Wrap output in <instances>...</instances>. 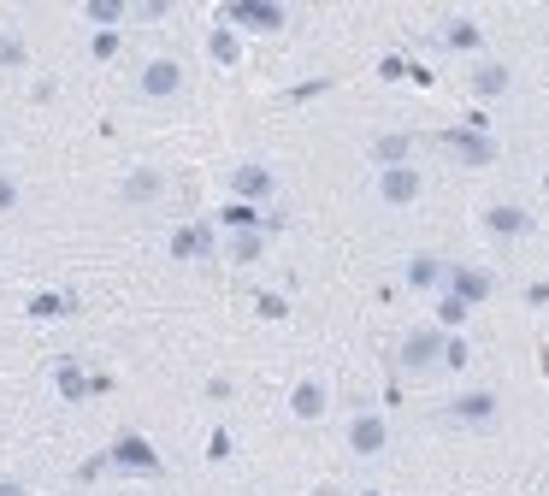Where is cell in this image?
Wrapping results in <instances>:
<instances>
[{
  "instance_id": "obj_8",
  "label": "cell",
  "mask_w": 549,
  "mask_h": 496,
  "mask_svg": "<svg viewBox=\"0 0 549 496\" xmlns=\"http://www.w3.org/2000/svg\"><path fill=\"white\" fill-rule=\"evenodd\" d=\"M396 361H402V372H437V361H443V331H437V325H420V331H408Z\"/></svg>"
},
{
  "instance_id": "obj_25",
  "label": "cell",
  "mask_w": 549,
  "mask_h": 496,
  "mask_svg": "<svg viewBox=\"0 0 549 496\" xmlns=\"http://www.w3.org/2000/svg\"><path fill=\"white\" fill-rule=\"evenodd\" d=\"M207 60L213 65H243V42H237L231 30H213V36H207Z\"/></svg>"
},
{
  "instance_id": "obj_3",
  "label": "cell",
  "mask_w": 549,
  "mask_h": 496,
  "mask_svg": "<svg viewBox=\"0 0 549 496\" xmlns=\"http://www.w3.org/2000/svg\"><path fill=\"white\" fill-rule=\"evenodd\" d=\"M343 449L355 455V461H378L384 449H390V426H384V414H355L349 426H343Z\"/></svg>"
},
{
  "instance_id": "obj_4",
  "label": "cell",
  "mask_w": 549,
  "mask_h": 496,
  "mask_svg": "<svg viewBox=\"0 0 549 496\" xmlns=\"http://www.w3.org/2000/svg\"><path fill=\"white\" fill-rule=\"evenodd\" d=\"M479 225H485L496 243H520V237H532V231H538L532 207H520V201H490L485 213H479Z\"/></svg>"
},
{
  "instance_id": "obj_24",
  "label": "cell",
  "mask_w": 549,
  "mask_h": 496,
  "mask_svg": "<svg viewBox=\"0 0 549 496\" xmlns=\"http://www.w3.org/2000/svg\"><path fill=\"white\" fill-rule=\"evenodd\" d=\"M266 254V231H231V266H254Z\"/></svg>"
},
{
  "instance_id": "obj_27",
  "label": "cell",
  "mask_w": 549,
  "mask_h": 496,
  "mask_svg": "<svg viewBox=\"0 0 549 496\" xmlns=\"http://www.w3.org/2000/svg\"><path fill=\"white\" fill-rule=\"evenodd\" d=\"M18 201H24L18 178H12V172H0V219H6V213H18Z\"/></svg>"
},
{
  "instance_id": "obj_33",
  "label": "cell",
  "mask_w": 549,
  "mask_h": 496,
  "mask_svg": "<svg viewBox=\"0 0 549 496\" xmlns=\"http://www.w3.org/2000/svg\"><path fill=\"white\" fill-rule=\"evenodd\" d=\"M0 142H6V130H0Z\"/></svg>"
},
{
  "instance_id": "obj_17",
  "label": "cell",
  "mask_w": 549,
  "mask_h": 496,
  "mask_svg": "<svg viewBox=\"0 0 549 496\" xmlns=\"http://www.w3.org/2000/svg\"><path fill=\"white\" fill-rule=\"evenodd\" d=\"M54 390H60V402H89V372L77 367L71 355L54 361Z\"/></svg>"
},
{
  "instance_id": "obj_12",
  "label": "cell",
  "mask_w": 549,
  "mask_h": 496,
  "mask_svg": "<svg viewBox=\"0 0 549 496\" xmlns=\"http://www.w3.org/2000/svg\"><path fill=\"white\" fill-rule=\"evenodd\" d=\"M172 260L178 266H189V260H201V266H213V225L201 219V225H183V231H172Z\"/></svg>"
},
{
  "instance_id": "obj_5",
  "label": "cell",
  "mask_w": 549,
  "mask_h": 496,
  "mask_svg": "<svg viewBox=\"0 0 549 496\" xmlns=\"http://www.w3.org/2000/svg\"><path fill=\"white\" fill-rule=\"evenodd\" d=\"M136 95H142V101H178L183 95V65L166 60V54L148 60L142 71H136Z\"/></svg>"
},
{
  "instance_id": "obj_15",
  "label": "cell",
  "mask_w": 549,
  "mask_h": 496,
  "mask_svg": "<svg viewBox=\"0 0 549 496\" xmlns=\"http://www.w3.org/2000/svg\"><path fill=\"white\" fill-rule=\"evenodd\" d=\"M219 24H225V30H231V24H248V30H284L290 12H284V6H225Z\"/></svg>"
},
{
  "instance_id": "obj_26",
  "label": "cell",
  "mask_w": 549,
  "mask_h": 496,
  "mask_svg": "<svg viewBox=\"0 0 549 496\" xmlns=\"http://www.w3.org/2000/svg\"><path fill=\"white\" fill-rule=\"evenodd\" d=\"M467 302H461V296H449V290H437V331H461V325H467Z\"/></svg>"
},
{
  "instance_id": "obj_32",
  "label": "cell",
  "mask_w": 549,
  "mask_h": 496,
  "mask_svg": "<svg viewBox=\"0 0 549 496\" xmlns=\"http://www.w3.org/2000/svg\"><path fill=\"white\" fill-rule=\"evenodd\" d=\"M361 496H378V491H361Z\"/></svg>"
},
{
  "instance_id": "obj_29",
  "label": "cell",
  "mask_w": 549,
  "mask_h": 496,
  "mask_svg": "<svg viewBox=\"0 0 549 496\" xmlns=\"http://www.w3.org/2000/svg\"><path fill=\"white\" fill-rule=\"evenodd\" d=\"M225 455H231V432L219 426V432L207 437V461H225Z\"/></svg>"
},
{
  "instance_id": "obj_11",
  "label": "cell",
  "mask_w": 549,
  "mask_h": 496,
  "mask_svg": "<svg viewBox=\"0 0 549 496\" xmlns=\"http://www.w3.org/2000/svg\"><path fill=\"white\" fill-rule=\"evenodd\" d=\"M266 195H278V172L266 166V160H243L237 172H231V201H266Z\"/></svg>"
},
{
  "instance_id": "obj_34",
  "label": "cell",
  "mask_w": 549,
  "mask_h": 496,
  "mask_svg": "<svg viewBox=\"0 0 549 496\" xmlns=\"http://www.w3.org/2000/svg\"><path fill=\"white\" fill-rule=\"evenodd\" d=\"M544 189H549V178H544Z\"/></svg>"
},
{
  "instance_id": "obj_1",
  "label": "cell",
  "mask_w": 549,
  "mask_h": 496,
  "mask_svg": "<svg viewBox=\"0 0 549 496\" xmlns=\"http://www.w3.org/2000/svg\"><path fill=\"white\" fill-rule=\"evenodd\" d=\"M426 195V172L414 166V160H402V166H384V172H372V201L378 207H414Z\"/></svg>"
},
{
  "instance_id": "obj_21",
  "label": "cell",
  "mask_w": 549,
  "mask_h": 496,
  "mask_svg": "<svg viewBox=\"0 0 549 496\" xmlns=\"http://www.w3.org/2000/svg\"><path fill=\"white\" fill-rule=\"evenodd\" d=\"M124 18H130L124 0H83V24H95V30H119Z\"/></svg>"
},
{
  "instance_id": "obj_31",
  "label": "cell",
  "mask_w": 549,
  "mask_h": 496,
  "mask_svg": "<svg viewBox=\"0 0 549 496\" xmlns=\"http://www.w3.org/2000/svg\"><path fill=\"white\" fill-rule=\"evenodd\" d=\"M0 496H30V491H24L18 479H0Z\"/></svg>"
},
{
  "instance_id": "obj_10",
  "label": "cell",
  "mask_w": 549,
  "mask_h": 496,
  "mask_svg": "<svg viewBox=\"0 0 549 496\" xmlns=\"http://www.w3.org/2000/svg\"><path fill=\"white\" fill-rule=\"evenodd\" d=\"M443 290L461 296L467 308H485L490 296H496V278H490L485 266H449V272H443Z\"/></svg>"
},
{
  "instance_id": "obj_19",
  "label": "cell",
  "mask_w": 549,
  "mask_h": 496,
  "mask_svg": "<svg viewBox=\"0 0 549 496\" xmlns=\"http://www.w3.org/2000/svg\"><path fill=\"white\" fill-rule=\"evenodd\" d=\"M30 319H71L77 313V296H60V290H36L30 302H24Z\"/></svg>"
},
{
  "instance_id": "obj_18",
  "label": "cell",
  "mask_w": 549,
  "mask_h": 496,
  "mask_svg": "<svg viewBox=\"0 0 549 496\" xmlns=\"http://www.w3.org/2000/svg\"><path fill=\"white\" fill-rule=\"evenodd\" d=\"M443 272H449V260H437V254H414L408 260V290H443Z\"/></svg>"
},
{
  "instance_id": "obj_2",
  "label": "cell",
  "mask_w": 549,
  "mask_h": 496,
  "mask_svg": "<svg viewBox=\"0 0 549 496\" xmlns=\"http://www.w3.org/2000/svg\"><path fill=\"white\" fill-rule=\"evenodd\" d=\"M496 420H502V396L496 390H461L449 402V426H461V432H496Z\"/></svg>"
},
{
  "instance_id": "obj_23",
  "label": "cell",
  "mask_w": 549,
  "mask_h": 496,
  "mask_svg": "<svg viewBox=\"0 0 549 496\" xmlns=\"http://www.w3.org/2000/svg\"><path fill=\"white\" fill-rule=\"evenodd\" d=\"M467 367H473V343L461 331H443V361H437V372H467Z\"/></svg>"
},
{
  "instance_id": "obj_13",
  "label": "cell",
  "mask_w": 549,
  "mask_h": 496,
  "mask_svg": "<svg viewBox=\"0 0 549 496\" xmlns=\"http://www.w3.org/2000/svg\"><path fill=\"white\" fill-rule=\"evenodd\" d=\"M166 195V172H154V166H136V172H124L119 184V201L124 207H154Z\"/></svg>"
},
{
  "instance_id": "obj_14",
  "label": "cell",
  "mask_w": 549,
  "mask_h": 496,
  "mask_svg": "<svg viewBox=\"0 0 549 496\" xmlns=\"http://www.w3.org/2000/svg\"><path fill=\"white\" fill-rule=\"evenodd\" d=\"M325 408H331V384H325V378H302V384L290 390V414H296L302 426L325 420Z\"/></svg>"
},
{
  "instance_id": "obj_6",
  "label": "cell",
  "mask_w": 549,
  "mask_h": 496,
  "mask_svg": "<svg viewBox=\"0 0 549 496\" xmlns=\"http://www.w3.org/2000/svg\"><path fill=\"white\" fill-rule=\"evenodd\" d=\"M467 95L473 101H508L514 95V71L502 60H473L467 65Z\"/></svg>"
},
{
  "instance_id": "obj_30",
  "label": "cell",
  "mask_w": 549,
  "mask_h": 496,
  "mask_svg": "<svg viewBox=\"0 0 549 496\" xmlns=\"http://www.w3.org/2000/svg\"><path fill=\"white\" fill-rule=\"evenodd\" d=\"M526 308H549V278H538V284H526Z\"/></svg>"
},
{
  "instance_id": "obj_9",
  "label": "cell",
  "mask_w": 549,
  "mask_h": 496,
  "mask_svg": "<svg viewBox=\"0 0 549 496\" xmlns=\"http://www.w3.org/2000/svg\"><path fill=\"white\" fill-rule=\"evenodd\" d=\"M107 461H113V467H124V473H160V467H166V461L154 455V443H148L142 432H119V437H113V449H107Z\"/></svg>"
},
{
  "instance_id": "obj_28",
  "label": "cell",
  "mask_w": 549,
  "mask_h": 496,
  "mask_svg": "<svg viewBox=\"0 0 549 496\" xmlns=\"http://www.w3.org/2000/svg\"><path fill=\"white\" fill-rule=\"evenodd\" d=\"M119 54V30H95V42H89V60H113Z\"/></svg>"
},
{
  "instance_id": "obj_7",
  "label": "cell",
  "mask_w": 549,
  "mask_h": 496,
  "mask_svg": "<svg viewBox=\"0 0 549 496\" xmlns=\"http://www.w3.org/2000/svg\"><path fill=\"white\" fill-rule=\"evenodd\" d=\"M443 148H449L455 160H467V166H496V136H490V130H473V124L443 130Z\"/></svg>"
},
{
  "instance_id": "obj_16",
  "label": "cell",
  "mask_w": 549,
  "mask_h": 496,
  "mask_svg": "<svg viewBox=\"0 0 549 496\" xmlns=\"http://www.w3.org/2000/svg\"><path fill=\"white\" fill-rule=\"evenodd\" d=\"M437 42H443L449 54H479V48H485V30H479V18H443Z\"/></svg>"
},
{
  "instance_id": "obj_22",
  "label": "cell",
  "mask_w": 549,
  "mask_h": 496,
  "mask_svg": "<svg viewBox=\"0 0 549 496\" xmlns=\"http://www.w3.org/2000/svg\"><path fill=\"white\" fill-rule=\"evenodd\" d=\"M219 225H225V231H266V213H260V207H248V201H225Z\"/></svg>"
},
{
  "instance_id": "obj_20",
  "label": "cell",
  "mask_w": 549,
  "mask_h": 496,
  "mask_svg": "<svg viewBox=\"0 0 549 496\" xmlns=\"http://www.w3.org/2000/svg\"><path fill=\"white\" fill-rule=\"evenodd\" d=\"M408 148H414V136H408V130H396V136H378V142H372V172H384V166H402V160H408Z\"/></svg>"
}]
</instances>
